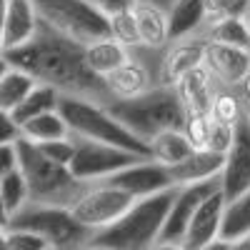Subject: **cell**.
I'll use <instances>...</instances> for the list:
<instances>
[{"label":"cell","instance_id":"cell-23","mask_svg":"<svg viewBox=\"0 0 250 250\" xmlns=\"http://www.w3.org/2000/svg\"><path fill=\"white\" fill-rule=\"evenodd\" d=\"M250 238V188L233 200H225L220 240L235 243Z\"/></svg>","mask_w":250,"mask_h":250},{"label":"cell","instance_id":"cell-5","mask_svg":"<svg viewBox=\"0 0 250 250\" xmlns=\"http://www.w3.org/2000/svg\"><path fill=\"white\" fill-rule=\"evenodd\" d=\"M15 153H18V173L25 180L30 203L70 208L75 198L88 188V183H80L73 178L70 168L50 163L35 145L25 140L15 143Z\"/></svg>","mask_w":250,"mask_h":250},{"label":"cell","instance_id":"cell-50","mask_svg":"<svg viewBox=\"0 0 250 250\" xmlns=\"http://www.w3.org/2000/svg\"><path fill=\"white\" fill-rule=\"evenodd\" d=\"M0 53H3V30H0Z\"/></svg>","mask_w":250,"mask_h":250},{"label":"cell","instance_id":"cell-30","mask_svg":"<svg viewBox=\"0 0 250 250\" xmlns=\"http://www.w3.org/2000/svg\"><path fill=\"white\" fill-rule=\"evenodd\" d=\"M108 38L115 40L118 45H123L125 50H138L140 48V35H138V25L130 10H120L108 15Z\"/></svg>","mask_w":250,"mask_h":250},{"label":"cell","instance_id":"cell-3","mask_svg":"<svg viewBox=\"0 0 250 250\" xmlns=\"http://www.w3.org/2000/svg\"><path fill=\"white\" fill-rule=\"evenodd\" d=\"M170 200L173 190L135 200L110 228L95 233L88 245L103 250H148L160 240V230L165 215H168Z\"/></svg>","mask_w":250,"mask_h":250},{"label":"cell","instance_id":"cell-25","mask_svg":"<svg viewBox=\"0 0 250 250\" xmlns=\"http://www.w3.org/2000/svg\"><path fill=\"white\" fill-rule=\"evenodd\" d=\"M68 128L62 118L55 113H45V115H38L33 120H25L20 125V140H25L30 145H43V143H53V140H62L68 138Z\"/></svg>","mask_w":250,"mask_h":250},{"label":"cell","instance_id":"cell-9","mask_svg":"<svg viewBox=\"0 0 250 250\" xmlns=\"http://www.w3.org/2000/svg\"><path fill=\"white\" fill-rule=\"evenodd\" d=\"M138 160H145V158H135V155L125 153V150L110 148V145H100V143H93V140L73 138L70 173L80 183H103V180H110L113 175H118L120 170L135 165Z\"/></svg>","mask_w":250,"mask_h":250},{"label":"cell","instance_id":"cell-31","mask_svg":"<svg viewBox=\"0 0 250 250\" xmlns=\"http://www.w3.org/2000/svg\"><path fill=\"white\" fill-rule=\"evenodd\" d=\"M0 200H3V205H5L8 218H13L20 208L30 203L25 180H23V175H20L18 170L5 175V178H0Z\"/></svg>","mask_w":250,"mask_h":250},{"label":"cell","instance_id":"cell-11","mask_svg":"<svg viewBox=\"0 0 250 250\" xmlns=\"http://www.w3.org/2000/svg\"><path fill=\"white\" fill-rule=\"evenodd\" d=\"M203 53H205V35L168 40V45L158 50L155 85L173 88L183 75L203 65Z\"/></svg>","mask_w":250,"mask_h":250},{"label":"cell","instance_id":"cell-45","mask_svg":"<svg viewBox=\"0 0 250 250\" xmlns=\"http://www.w3.org/2000/svg\"><path fill=\"white\" fill-rule=\"evenodd\" d=\"M150 3H155V5H160V8H168L173 0H150Z\"/></svg>","mask_w":250,"mask_h":250},{"label":"cell","instance_id":"cell-4","mask_svg":"<svg viewBox=\"0 0 250 250\" xmlns=\"http://www.w3.org/2000/svg\"><path fill=\"white\" fill-rule=\"evenodd\" d=\"M105 108L145 145L160 133L183 130V123H185V110L175 90L163 85H153L150 90H145L133 100L110 103Z\"/></svg>","mask_w":250,"mask_h":250},{"label":"cell","instance_id":"cell-14","mask_svg":"<svg viewBox=\"0 0 250 250\" xmlns=\"http://www.w3.org/2000/svg\"><path fill=\"white\" fill-rule=\"evenodd\" d=\"M203 68L218 83V88L235 90L245 80V75L250 73V50H240V48L205 40Z\"/></svg>","mask_w":250,"mask_h":250},{"label":"cell","instance_id":"cell-26","mask_svg":"<svg viewBox=\"0 0 250 250\" xmlns=\"http://www.w3.org/2000/svg\"><path fill=\"white\" fill-rule=\"evenodd\" d=\"M58 103H60V93L55 88H50V85L38 83V85L28 93V98L15 108L13 120L18 123V128H20L25 120H33V118L45 115V113H55L58 110Z\"/></svg>","mask_w":250,"mask_h":250},{"label":"cell","instance_id":"cell-12","mask_svg":"<svg viewBox=\"0 0 250 250\" xmlns=\"http://www.w3.org/2000/svg\"><path fill=\"white\" fill-rule=\"evenodd\" d=\"M215 190H220V178L195 183V185H185V188H173V200H170L168 215H165V223H163L160 240L180 245V238L185 233L188 223H190L193 213L198 210V205L208 195H213Z\"/></svg>","mask_w":250,"mask_h":250},{"label":"cell","instance_id":"cell-38","mask_svg":"<svg viewBox=\"0 0 250 250\" xmlns=\"http://www.w3.org/2000/svg\"><path fill=\"white\" fill-rule=\"evenodd\" d=\"M18 170V153L15 143L13 145H0V178H5Z\"/></svg>","mask_w":250,"mask_h":250},{"label":"cell","instance_id":"cell-37","mask_svg":"<svg viewBox=\"0 0 250 250\" xmlns=\"http://www.w3.org/2000/svg\"><path fill=\"white\" fill-rule=\"evenodd\" d=\"M20 140V128L10 113L0 110V145H13Z\"/></svg>","mask_w":250,"mask_h":250},{"label":"cell","instance_id":"cell-39","mask_svg":"<svg viewBox=\"0 0 250 250\" xmlns=\"http://www.w3.org/2000/svg\"><path fill=\"white\" fill-rule=\"evenodd\" d=\"M93 3L100 8V13L113 15V13H120V10H130V5L135 0H93Z\"/></svg>","mask_w":250,"mask_h":250},{"label":"cell","instance_id":"cell-13","mask_svg":"<svg viewBox=\"0 0 250 250\" xmlns=\"http://www.w3.org/2000/svg\"><path fill=\"white\" fill-rule=\"evenodd\" d=\"M250 188V125L245 118L235 125V135L230 150L223 158L220 170V190L225 200H233Z\"/></svg>","mask_w":250,"mask_h":250},{"label":"cell","instance_id":"cell-18","mask_svg":"<svg viewBox=\"0 0 250 250\" xmlns=\"http://www.w3.org/2000/svg\"><path fill=\"white\" fill-rule=\"evenodd\" d=\"M40 20L30 5V0H8L0 30H3V53L25 45L28 40L38 33Z\"/></svg>","mask_w":250,"mask_h":250},{"label":"cell","instance_id":"cell-27","mask_svg":"<svg viewBox=\"0 0 250 250\" xmlns=\"http://www.w3.org/2000/svg\"><path fill=\"white\" fill-rule=\"evenodd\" d=\"M38 85V83L23 73V70H15L10 68L3 78H0V110L3 113H15V108L28 98V93Z\"/></svg>","mask_w":250,"mask_h":250},{"label":"cell","instance_id":"cell-42","mask_svg":"<svg viewBox=\"0 0 250 250\" xmlns=\"http://www.w3.org/2000/svg\"><path fill=\"white\" fill-rule=\"evenodd\" d=\"M228 248H230V243H228V240H215V243L205 245V248H200V250H228Z\"/></svg>","mask_w":250,"mask_h":250},{"label":"cell","instance_id":"cell-24","mask_svg":"<svg viewBox=\"0 0 250 250\" xmlns=\"http://www.w3.org/2000/svg\"><path fill=\"white\" fill-rule=\"evenodd\" d=\"M195 148L190 145V140L185 138L183 130H168V133H160L148 143V153L150 160L165 165V168H173L178 165L183 158H188Z\"/></svg>","mask_w":250,"mask_h":250},{"label":"cell","instance_id":"cell-19","mask_svg":"<svg viewBox=\"0 0 250 250\" xmlns=\"http://www.w3.org/2000/svg\"><path fill=\"white\" fill-rule=\"evenodd\" d=\"M220 170H223V155H215L210 150L195 148L178 165L168 168V175H170V185L173 188H185V185H195V183L220 178Z\"/></svg>","mask_w":250,"mask_h":250},{"label":"cell","instance_id":"cell-47","mask_svg":"<svg viewBox=\"0 0 250 250\" xmlns=\"http://www.w3.org/2000/svg\"><path fill=\"white\" fill-rule=\"evenodd\" d=\"M0 250H8V245H5V238H3V230H0Z\"/></svg>","mask_w":250,"mask_h":250},{"label":"cell","instance_id":"cell-16","mask_svg":"<svg viewBox=\"0 0 250 250\" xmlns=\"http://www.w3.org/2000/svg\"><path fill=\"white\" fill-rule=\"evenodd\" d=\"M108 183H113L115 188L125 190L133 200L173 190L168 168L160 165V163H155V160H138L135 165H130V168H125L118 175H113Z\"/></svg>","mask_w":250,"mask_h":250},{"label":"cell","instance_id":"cell-28","mask_svg":"<svg viewBox=\"0 0 250 250\" xmlns=\"http://www.w3.org/2000/svg\"><path fill=\"white\" fill-rule=\"evenodd\" d=\"M205 40H213L220 45H230L240 50H250V33L245 28V20H220V23L205 25Z\"/></svg>","mask_w":250,"mask_h":250},{"label":"cell","instance_id":"cell-34","mask_svg":"<svg viewBox=\"0 0 250 250\" xmlns=\"http://www.w3.org/2000/svg\"><path fill=\"white\" fill-rule=\"evenodd\" d=\"M8 250H50L43 238H38L35 233L28 230H18V228H5L3 230Z\"/></svg>","mask_w":250,"mask_h":250},{"label":"cell","instance_id":"cell-7","mask_svg":"<svg viewBox=\"0 0 250 250\" xmlns=\"http://www.w3.org/2000/svg\"><path fill=\"white\" fill-rule=\"evenodd\" d=\"M8 228L35 233L43 238L50 250H80L85 248L93 238L83 225L75 223V218L68 213V208L58 205H40L28 203L8 220Z\"/></svg>","mask_w":250,"mask_h":250},{"label":"cell","instance_id":"cell-49","mask_svg":"<svg viewBox=\"0 0 250 250\" xmlns=\"http://www.w3.org/2000/svg\"><path fill=\"white\" fill-rule=\"evenodd\" d=\"M80 250H103V248H95V245H85V248H80Z\"/></svg>","mask_w":250,"mask_h":250},{"label":"cell","instance_id":"cell-17","mask_svg":"<svg viewBox=\"0 0 250 250\" xmlns=\"http://www.w3.org/2000/svg\"><path fill=\"white\" fill-rule=\"evenodd\" d=\"M173 90L185 110V118L188 115H208V110L213 105V98L218 93V83L200 65L188 75H183L173 85Z\"/></svg>","mask_w":250,"mask_h":250},{"label":"cell","instance_id":"cell-1","mask_svg":"<svg viewBox=\"0 0 250 250\" xmlns=\"http://www.w3.org/2000/svg\"><path fill=\"white\" fill-rule=\"evenodd\" d=\"M3 55L10 68L28 73L35 83L55 88L60 95L110 105L103 83L83 62V45L58 35L43 23L25 45L5 50Z\"/></svg>","mask_w":250,"mask_h":250},{"label":"cell","instance_id":"cell-10","mask_svg":"<svg viewBox=\"0 0 250 250\" xmlns=\"http://www.w3.org/2000/svg\"><path fill=\"white\" fill-rule=\"evenodd\" d=\"M155 62H158V50H148V48L130 50L128 62H123L118 70L108 73L100 80L108 93V100L123 103L150 90L155 85Z\"/></svg>","mask_w":250,"mask_h":250},{"label":"cell","instance_id":"cell-2","mask_svg":"<svg viewBox=\"0 0 250 250\" xmlns=\"http://www.w3.org/2000/svg\"><path fill=\"white\" fill-rule=\"evenodd\" d=\"M58 115L62 118V123H65V128L73 138L93 140V143H100V145H110V148L125 150V153H130L135 158L150 160L148 145H145L143 140H138L105 105H100V103L60 95Z\"/></svg>","mask_w":250,"mask_h":250},{"label":"cell","instance_id":"cell-15","mask_svg":"<svg viewBox=\"0 0 250 250\" xmlns=\"http://www.w3.org/2000/svg\"><path fill=\"white\" fill-rule=\"evenodd\" d=\"M223 210H225V195H223V190H215L213 195H208L198 205V210L193 213L190 223H188L185 233L180 238V248L183 250H200L205 245L220 240Z\"/></svg>","mask_w":250,"mask_h":250},{"label":"cell","instance_id":"cell-43","mask_svg":"<svg viewBox=\"0 0 250 250\" xmlns=\"http://www.w3.org/2000/svg\"><path fill=\"white\" fill-rule=\"evenodd\" d=\"M8 213H5V205H3V200H0V230H5L8 228Z\"/></svg>","mask_w":250,"mask_h":250},{"label":"cell","instance_id":"cell-40","mask_svg":"<svg viewBox=\"0 0 250 250\" xmlns=\"http://www.w3.org/2000/svg\"><path fill=\"white\" fill-rule=\"evenodd\" d=\"M235 93H238L240 103H243V105H245V110H250V73L245 75V80H243L240 85L235 88Z\"/></svg>","mask_w":250,"mask_h":250},{"label":"cell","instance_id":"cell-8","mask_svg":"<svg viewBox=\"0 0 250 250\" xmlns=\"http://www.w3.org/2000/svg\"><path fill=\"white\" fill-rule=\"evenodd\" d=\"M135 200L115 188L113 183L103 180V183H88V188L83 190L75 203L68 208V213L75 218L78 225H83L88 233H100L110 228Z\"/></svg>","mask_w":250,"mask_h":250},{"label":"cell","instance_id":"cell-29","mask_svg":"<svg viewBox=\"0 0 250 250\" xmlns=\"http://www.w3.org/2000/svg\"><path fill=\"white\" fill-rule=\"evenodd\" d=\"M213 123H220V125H235L245 118V105L240 103L238 93L235 90H228V88H218L215 98H213V105L208 110Z\"/></svg>","mask_w":250,"mask_h":250},{"label":"cell","instance_id":"cell-41","mask_svg":"<svg viewBox=\"0 0 250 250\" xmlns=\"http://www.w3.org/2000/svg\"><path fill=\"white\" fill-rule=\"evenodd\" d=\"M148 250H183L178 243H165V240H158L155 245H150Z\"/></svg>","mask_w":250,"mask_h":250},{"label":"cell","instance_id":"cell-21","mask_svg":"<svg viewBox=\"0 0 250 250\" xmlns=\"http://www.w3.org/2000/svg\"><path fill=\"white\" fill-rule=\"evenodd\" d=\"M165 20H168V40L203 35L205 5H203V0H173L165 8Z\"/></svg>","mask_w":250,"mask_h":250},{"label":"cell","instance_id":"cell-48","mask_svg":"<svg viewBox=\"0 0 250 250\" xmlns=\"http://www.w3.org/2000/svg\"><path fill=\"white\" fill-rule=\"evenodd\" d=\"M245 28H248V33H250V13L245 15Z\"/></svg>","mask_w":250,"mask_h":250},{"label":"cell","instance_id":"cell-46","mask_svg":"<svg viewBox=\"0 0 250 250\" xmlns=\"http://www.w3.org/2000/svg\"><path fill=\"white\" fill-rule=\"evenodd\" d=\"M5 5H8V0H0V20H3V13H5Z\"/></svg>","mask_w":250,"mask_h":250},{"label":"cell","instance_id":"cell-51","mask_svg":"<svg viewBox=\"0 0 250 250\" xmlns=\"http://www.w3.org/2000/svg\"><path fill=\"white\" fill-rule=\"evenodd\" d=\"M245 123L250 125V110H245Z\"/></svg>","mask_w":250,"mask_h":250},{"label":"cell","instance_id":"cell-20","mask_svg":"<svg viewBox=\"0 0 250 250\" xmlns=\"http://www.w3.org/2000/svg\"><path fill=\"white\" fill-rule=\"evenodd\" d=\"M130 13L135 18L140 48L160 50L168 45V20H165V8L150 3V0H135L130 5Z\"/></svg>","mask_w":250,"mask_h":250},{"label":"cell","instance_id":"cell-35","mask_svg":"<svg viewBox=\"0 0 250 250\" xmlns=\"http://www.w3.org/2000/svg\"><path fill=\"white\" fill-rule=\"evenodd\" d=\"M35 148L43 153L50 163L62 165V168H70V160H73V138H62V140H53V143H43V145H35Z\"/></svg>","mask_w":250,"mask_h":250},{"label":"cell","instance_id":"cell-33","mask_svg":"<svg viewBox=\"0 0 250 250\" xmlns=\"http://www.w3.org/2000/svg\"><path fill=\"white\" fill-rule=\"evenodd\" d=\"M233 135H235L233 125L210 123V130H208V138H205V143H203V150H210V153L225 158V153L230 150V145H233Z\"/></svg>","mask_w":250,"mask_h":250},{"label":"cell","instance_id":"cell-44","mask_svg":"<svg viewBox=\"0 0 250 250\" xmlns=\"http://www.w3.org/2000/svg\"><path fill=\"white\" fill-rule=\"evenodd\" d=\"M8 70H10V65H8V60H5V55L0 53V78H3V75H5Z\"/></svg>","mask_w":250,"mask_h":250},{"label":"cell","instance_id":"cell-32","mask_svg":"<svg viewBox=\"0 0 250 250\" xmlns=\"http://www.w3.org/2000/svg\"><path fill=\"white\" fill-rule=\"evenodd\" d=\"M205 5V25L220 20H245L250 13V0H203Z\"/></svg>","mask_w":250,"mask_h":250},{"label":"cell","instance_id":"cell-22","mask_svg":"<svg viewBox=\"0 0 250 250\" xmlns=\"http://www.w3.org/2000/svg\"><path fill=\"white\" fill-rule=\"evenodd\" d=\"M128 58H130V50H125L110 38H100V40H93V43L83 45V62H85V68L98 80H103L108 73L118 70L123 62H128Z\"/></svg>","mask_w":250,"mask_h":250},{"label":"cell","instance_id":"cell-6","mask_svg":"<svg viewBox=\"0 0 250 250\" xmlns=\"http://www.w3.org/2000/svg\"><path fill=\"white\" fill-rule=\"evenodd\" d=\"M30 5L45 28L80 45L108 38V15L93 0H30Z\"/></svg>","mask_w":250,"mask_h":250},{"label":"cell","instance_id":"cell-36","mask_svg":"<svg viewBox=\"0 0 250 250\" xmlns=\"http://www.w3.org/2000/svg\"><path fill=\"white\" fill-rule=\"evenodd\" d=\"M210 115H188L183 123V133L190 140L193 148H203V143L208 138V130H210Z\"/></svg>","mask_w":250,"mask_h":250}]
</instances>
